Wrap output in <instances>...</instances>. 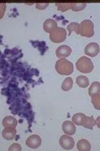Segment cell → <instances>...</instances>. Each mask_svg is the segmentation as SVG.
<instances>
[{
	"instance_id": "obj_12",
	"label": "cell",
	"mask_w": 100,
	"mask_h": 151,
	"mask_svg": "<svg viewBox=\"0 0 100 151\" xmlns=\"http://www.w3.org/2000/svg\"><path fill=\"white\" fill-rule=\"evenodd\" d=\"M86 119L87 116L83 113H76L72 117L73 123L79 126H83L85 124Z\"/></svg>"
},
{
	"instance_id": "obj_4",
	"label": "cell",
	"mask_w": 100,
	"mask_h": 151,
	"mask_svg": "<svg viewBox=\"0 0 100 151\" xmlns=\"http://www.w3.org/2000/svg\"><path fill=\"white\" fill-rule=\"evenodd\" d=\"M67 38V31L63 27H57L50 34V40L54 43H61Z\"/></svg>"
},
{
	"instance_id": "obj_15",
	"label": "cell",
	"mask_w": 100,
	"mask_h": 151,
	"mask_svg": "<svg viewBox=\"0 0 100 151\" xmlns=\"http://www.w3.org/2000/svg\"><path fill=\"white\" fill-rule=\"evenodd\" d=\"M76 82L77 85H79V87L81 88H86L90 84L89 79L87 77L83 76V75H79L76 77Z\"/></svg>"
},
{
	"instance_id": "obj_13",
	"label": "cell",
	"mask_w": 100,
	"mask_h": 151,
	"mask_svg": "<svg viewBox=\"0 0 100 151\" xmlns=\"http://www.w3.org/2000/svg\"><path fill=\"white\" fill-rule=\"evenodd\" d=\"M2 124L4 127H11L16 128L17 127L18 122L15 117H12V116H6L3 119Z\"/></svg>"
},
{
	"instance_id": "obj_17",
	"label": "cell",
	"mask_w": 100,
	"mask_h": 151,
	"mask_svg": "<svg viewBox=\"0 0 100 151\" xmlns=\"http://www.w3.org/2000/svg\"><path fill=\"white\" fill-rule=\"evenodd\" d=\"M99 86H100V84L99 82H94L93 83H92V84H91L90 88H89L88 89L89 95H90V96H92V95L96 94V93H99Z\"/></svg>"
},
{
	"instance_id": "obj_16",
	"label": "cell",
	"mask_w": 100,
	"mask_h": 151,
	"mask_svg": "<svg viewBox=\"0 0 100 151\" xmlns=\"http://www.w3.org/2000/svg\"><path fill=\"white\" fill-rule=\"evenodd\" d=\"M73 80L71 77H67L64 80L62 84V89L65 91H68L70 89H72L73 87Z\"/></svg>"
},
{
	"instance_id": "obj_18",
	"label": "cell",
	"mask_w": 100,
	"mask_h": 151,
	"mask_svg": "<svg viewBox=\"0 0 100 151\" xmlns=\"http://www.w3.org/2000/svg\"><path fill=\"white\" fill-rule=\"evenodd\" d=\"M95 124L96 120L94 119L93 116H90V117H87L86 121H85V124L83 125V127H84L86 129H88L92 130Z\"/></svg>"
},
{
	"instance_id": "obj_2",
	"label": "cell",
	"mask_w": 100,
	"mask_h": 151,
	"mask_svg": "<svg viewBox=\"0 0 100 151\" xmlns=\"http://www.w3.org/2000/svg\"><path fill=\"white\" fill-rule=\"evenodd\" d=\"M76 66L77 70L82 73H90L93 70V63L86 56H82L76 62Z\"/></svg>"
},
{
	"instance_id": "obj_22",
	"label": "cell",
	"mask_w": 100,
	"mask_h": 151,
	"mask_svg": "<svg viewBox=\"0 0 100 151\" xmlns=\"http://www.w3.org/2000/svg\"><path fill=\"white\" fill-rule=\"evenodd\" d=\"M99 98H100V95L99 93H96V94H94L92 96V103L93 104V106L95 109H97L99 110L100 109L99 107Z\"/></svg>"
},
{
	"instance_id": "obj_3",
	"label": "cell",
	"mask_w": 100,
	"mask_h": 151,
	"mask_svg": "<svg viewBox=\"0 0 100 151\" xmlns=\"http://www.w3.org/2000/svg\"><path fill=\"white\" fill-rule=\"evenodd\" d=\"M94 34V23L90 20H85L79 24V35L82 37L90 38Z\"/></svg>"
},
{
	"instance_id": "obj_19",
	"label": "cell",
	"mask_w": 100,
	"mask_h": 151,
	"mask_svg": "<svg viewBox=\"0 0 100 151\" xmlns=\"http://www.w3.org/2000/svg\"><path fill=\"white\" fill-rule=\"evenodd\" d=\"M67 30L69 31V35H71L72 32H75L77 35H79V24L78 23H72L67 25Z\"/></svg>"
},
{
	"instance_id": "obj_10",
	"label": "cell",
	"mask_w": 100,
	"mask_h": 151,
	"mask_svg": "<svg viewBox=\"0 0 100 151\" xmlns=\"http://www.w3.org/2000/svg\"><path fill=\"white\" fill-rule=\"evenodd\" d=\"M62 131L67 135L72 136L76 133V128L72 122L65 121L62 124Z\"/></svg>"
},
{
	"instance_id": "obj_14",
	"label": "cell",
	"mask_w": 100,
	"mask_h": 151,
	"mask_svg": "<svg viewBox=\"0 0 100 151\" xmlns=\"http://www.w3.org/2000/svg\"><path fill=\"white\" fill-rule=\"evenodd\" d=\"M77 149L79 151H90L91 150V145L87 140L81 139L77 143Z\"/></svg>"
},
{
	"instance_id": "obj_11",
	"label": "cell",
	"mask_w": 100,
	"mask_h": 151,
	"mask_svg": "<svg viewBox=\"0 0 100 151\" xmlns=\"http://www.w3.org/2000/svg\"><path fill=\"white\" fill-rule=\"evenodd\" d=\"M16 135V128L11 127H4L2 131V136L4 139L7 141H11L14 139Z\"/></svg>"
},
{
	"instance_id": "obj_9",
	"label": "cell",
	"mask_w": 100,
	"mask_h": 151,
	"mask_svg": "<svg viewBox=\"0 0 100 151\" xmlns=\"http://www.w3.org/2000/svg\"><path fill=\"white\" fill-rule=\"evenodd\" d=\"M43 30L45 32L47 33H52L54 30H55L57 28V23H56V21L53 19H48L45 20L44 23H43Z\"/></svg>"
},
{
	"instance_id": "obj_1",
	"label": "cell",
	"mask_w": 100,
	"mask_h": 151,
	"mask_svg": "<svg viewBox=\"0 0 100 151\" xmlns=\"http://www.w3.org/2000/svg\"><path fill=\"white\" fill-rule=\"evenodd\" d=\"M56 71L62 75H70L74 72V65L72 62L67 59H59L55 63Z\"/></svg>"
},
{
	"instance_id": "obj_6",
	"label": "cell",
	"mask_w": 100,
	"mask_h": 151,
	"mask_svg": "<svg viewBox=\"0 0 100 151\" xmlns=\"http://www.w3.org/2000/svg\"><path fill=\"white\" fill-rule=\"evenodd\" d=\"M72 52V49L70 46L62 45L57 49L55 51L56 56L58 58H65L67 57L70 56Z\"/></svg>"
},
{
	"instance_id": "obj_20",
	"label": "cell",
	"mask_w": 100,
	"mask_h": 151,
	"mask_svg": "<svg viewBox=\"0 0 100 151\" xmlns=\"http://www.w3.org/2000/svg\"><path fill=\"white\" fill-rule=\"evenodd\" d=\"M55 5L58 10L62 12H67L69 9H71L72 7V3H56Z\"/></svg>"
},
{
	"instance_id": "obj_23",
	"label": "cell",
	"mask_w": 100,
	"mask_h": 151,
	"mask_svg": "<svg viewBox=\"0 0 100 151\" xmlns=\"http://www.w3.org/2000/svg\"><path fill=\"white\" fill-rule=\"evenodd\" d=\"M9 151H21L22 150V148L21 145L18 144V143H15L9 147Z\"/></svg>"
},
{
	"instance_id": "obj_7",
	"label": "cell",
	"mask_w": 100,
	"mask_h": 151,
	"mask_svg": "<svg viewBox=\"0 0 100 151\" xmlns=\"http://www.w3.org/2000/svg\"><path fill=\"white\" fill-rule=\"evenodd\" d=\"M26 145L32 149L38 148L41 145V139L38 135H32L26 140Z\"/></svg>"
},
{
	"instance_id": "obj_25",
	"label": "cell",
	"mask_w": 100,
	"mask_h": 151,
	"mask_svg": "<svg viewBox=\"0 0 100 151\" xmlns=\"http://www.w3.org/2000/svg\"><path fill=\"white\" fill-rule=\"evenodd\" d=\"M48 6V4H36V8L39 10H44Z\"/></svg>"
},
{
	"instance_id": "obj_8",
	"label": "cell",
	"mask_w": 100,
	"mask_h": 151,
	"mask_svg": "<svg viewBox=\"0 0 100 151\" xmlns=\"http://www.w3.org/2000/svg\"><path fill=\"white\" fill-rule=\"evenodd\" d=\"M99 47L97 43L95 42H92V43L88 44L85 48V53L87 56L90 57H94L99 53Z\"/></svg>"
},
{
	"instance_id": "obj_24",
	"label": "cell",
	"mask_w": 100,
	"mask_h": 151,
	"mask_svg": "<svg viewBox=\"0 0 100 151\" xmlns=\"http://www.w3.org/2000/svg\"><path fill=\"white\" fill-rule=\"evenodd\" d=\"M6 9V5L5 4H0V19H1L4 17Z\"/></svg>"
},
{
	"instance_id": "obj_5",
	"label": "cell",
	"mask_w": 100,
	"mask_h": 151,
	"mask_svg": "<svg viewBox=\"0 0 100 151\" xmlns=\"http://www.w3.org/2000/svg\"><path fill=\"white\" fill-rule=\"evenodd\" d=\"M60 145L63 149L70 150L73 149L75 145V142L73 138L67 135H62L60 139Z\"/></svg>"
},
{
	"instance_id": "obj_21",
	"label": "cell",
	"mask_w": 100,
	"mask_h": 151,
	"mask_svg": "<svg viewBox=\"0 0 100 151\" xmlns=\"http://www.w3.org/2000/svg\"><path fill=\"white\" fill-rule=\"evenodd\" d=\"M86 5V3H72L71 9L74 12H80V11L83 10Z\"/></svg>"
}]
</instances>
